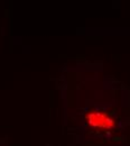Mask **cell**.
I'll list each match as a JSON object with an SVG mask.
<instances>
[{
	"instance_id": "cell-1",
	"label": "cell",
	"mask_w": 130,
	"mask_h": 146,
	"mask_svg": "<svg viewBox=\"0 0 130 146\" xmlns=\"http://www.w3.org/2000/svg\"><path fill=\"white\" fill-rule=\"evenodd\" d=\"M85 120L90 127L96 128V129L110 130L115 126L114 119H112L108 113L103 111H95V110L89 111L85 115Z\"/></svg>"
}]
</instances>
